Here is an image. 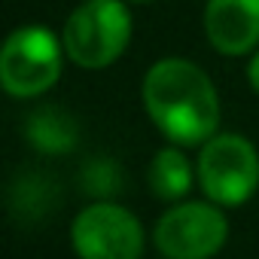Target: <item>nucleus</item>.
<instances>
[{"label": "nucleus", "instance_id": "1", "mask_svg": "<svg viewBox=\"0 0 259 259\" xmlns=\"http://www.w3.org/2000/svg\"><path fill=\"white\" fill-rule=\"evenodd\" d=\"M141 98L147 116L177 147H195L217 135L220 95L189 58H159L144 76Z\"/></svg>", "mask_w": 259, "mask_h": 259}, {"label": "nucleus", "instance_id": "2", "mask_svg": "<svg viewBox=\"0 0 259 259\" xmlns=\"http://www.w3.org/2000/svg\"><path fill=\"white\" fill-rule=\"evenodd\" d=\"M132 28L125 0H85L64 22V52L82 70L110 67L132 43Z\"/></svg>", "mask_w": 259, "mask_h": 259}, {"label": "nucleus", "instance_id": "3", "mask_svg": "<svg viewBox=\"0 0 259 259\" xmlns=\"http://www.w3.org/2000/svg\"><path fill=\"white\" fill-rule=\"evenodd\" d=\"M64 55V40L49 28H16L0 49V85L13 98H37L58 82Z\"/></svg>", "mask_w": 259, "mask_h": 259}, {"label": "nucleus", "instance_id": "4", "mask_svg": "<svg viewBox=\"0 0 259 259\" xmlns=\"http://www.w3.org/2000/svg\"><path fill=\"white\" fill-rule=\"evenodd\" d=\"M201 192L220 207H238L259 189V153L241 135H213L198 153Z\"/></svg>", "mask_w": 259, "mask_h": 259}, {"label": "nucleus", "instance_id": "5", "mask_svg": "<svg viewBox=\"0 0 259 259\" xmlns=\"http://www.w3.org/2000/svg\"><path fill=\"white\" fill-rule=\"evenodd\" d=\"M153 238L168 259H210L226 247L229 220L217 201H177L159 217Z\"/></svg>", "mask_w": 259, "mask_h": 259}, {"label": "nucleus", "instance_id": "6", "mask_svg": "<svg viewBox=\"0 0 259 259\" xmlns=\"http://www.w3.org/2000/svg\"><path fill=\"white\" fill-rule=\"evenodd\" d=\"M70 244L79 259H141L144 226L116 201H95L76 213Z\"/></svg>", "mask_w": 259, "mask_h": 259}, {"label": "nucleus", "instance_id": "7", "mask_svg": "<svg viewBox=\"0 0 259 259\" xmlns=\"http://www.w3.org/2000/svg\"><path fill=\"white\" fill-rule=\"evenodd\" d=\"M204 34L220 55H247L259 46V0H207Z\"/></svg>", "mask_w": 259, "mask_h": 259}, {"label": "nucleus", "instance_id": "8", "mask_svg": "<svg viewBox=\"0 0 259 259\" xmlns=\"http://www.w3.org/2000/svg\"><path fill=\"white\" fill-rule=\"evenodd\" d=\"M147 180H150V189L156 192V198L180 201L192 189V165L183 156V150L174 144V147H165L153 156Z\"/></svg>", "mask_w": 259, "mask_h": 259}, {"label": "nucleus", "instance_id": "9", "mask_svg": "<svg viewBox=\"0 0 259 259\" xmlns=\"http://www.w3.org/2000/svg\"><path fill=\"white\" fill-rule=\"evenodd\" d=\"M28 141L40 153H67L76 144V122L61 110V107H40L28 116Z\"/></svg>", "mask_w": 259, "mask_h": 259}, {"label": "nucleus", "instance_id": "10", "mask_svg": "<svg viewBox=\"0 0 259 259\" xmlns=\"http://www.w3.org/2000/svg\"><path fill=\"white\" fill-rule=\"evenodd\" d=\"M119 183H122L119 168H116L110 159H92V162L85 165V171H82V186H85V192L95 195V198L113 195V192L119 189Z\"/></svg>", "mask_w": 259, "mask_h": 259}, {"label": "nucleus", "instance_id": "11", "mask_svg": "<svg viewBox=\"0 0 259 259\" xmlns=\"http://www.w3.org/2000/svg\"><path fill=\"white\" fill-rule=\"evenodd\" d=\"M247 79H250V85H253V92L259 95V52L250 58V64H247Z\"/></svg>", "mask_w": 259, "mask_h": 259}, {"label": "nucleus", "instance_id": "12", "mask_svg": "<svg viewBox=\"0 0 259 259\" xmlns=\"http://www.w3.org/2000/svg\"><path fill=\"white\" fill-rule=\"evenodd\" d=\"M132 4H150V0H132Z\"/></svg>", "mask_w": 259, "mask_h": 259}]
</instances>
